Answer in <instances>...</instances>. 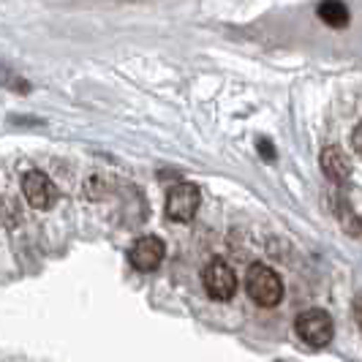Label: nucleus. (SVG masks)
<instances>
[{
	"mask_svg": "<svg viewBox=\"0 0 362 362\" xmlns=\"http://www.w3.org/2000/svg\"><path fill=\"white\" fill-rule=\"evenodd\" d=\"M354 319H357V325L362 329V297H357V303H354Z\"/></svg>",
	"mask_w": 362,
	"mask_h": 362,
	"instance_id": "nucleus-11",
	"label": "nucleus"
},
{
	"mask_svg": "<svg viewBox=\"0 0 362 362\" xmlns=\"http://www.w3.org/2000/svg\"><path fill=\"white\" fill-rule=\"evenodd\" d=\"M22 194H25L28 204L36 210H49L57 199V188L44 172H28L22 177Z\"/></svg>",
	"mask_w": 362,
	"mask_h": 362,
	"instance_id": "nucleus-5",
	"label": "nucleus"
},
{
	"mask_svg": "<svg viewBox=\"0 0 362 362\" xmlns=\"http://www.w3.org/2000/svg\"><path fill=\"white\" fill-rule=\"evenodd\" d=\"M262 156H264V158H272V147L267 139H262Z\"/></svg>",
	"mask_w": 362,
	"mask_h": 362,
	"instance_id": "nucleus-12",
	"label": "nucleus"
},
{
	"mask_svg": "<svg viewBox=\"0 0 362 362\" xmlns=\"http://www.w3.org/2000/svg\"><path fill=\"white\" fill-rule=\"evenodd\" d=\"M202 194L194 182H177L172 191H169V199H166V216L177 223H185L197 216L199 210Z\"/></svg>",
	"mask_w": 362,
	"mask_h": 362,
	"instance_id": "nucleus-4",
	"label": "nucleus"
},
{
	"mask_svg": "<svg viewBox=\"0 0 362 362\" xmlns=\"http://www.w3.org/2000/svg\"><path fill=\"white\" fill-rule=\"evenodd\" d=\"M245 289H248V297L254 300L256 305L272 308L284 297V281L267 264H254L245 275Z\"/></svg>",
	"mask_w": 362,
	"mask_h": 362,
	"instance_id": "nucleus-1",
	"label": "nucleus"
},
{
	"mask_svg": "<svg viewBox=\"0 0 362 362\" xmlns=\"http://www.w3.org/2000/svg\"><path fill=\"white\" fill-rule=\"evenodd\" d=\"M294 327H297V335L308 346H313V349L327 346L332 341V332H335L332 316H329L327 310H319V308H310V310H305V313H300Z\"/></svg>",
	"mask_w": 362,
	"mask_h": 362,
	"instance_id": "nucleus-2",
	"label": "nucleus"
},
{
	"mask_svg": "<svg viewBox=\"0 0 362 362\" xmlns=\"http://www.w3.org/2000/svg\"><path fill=\"white\" fill-rule=\"evenodd\" d=\"M0 85H3V88H11V90L28 93V82L19 79V76H14L11 71H6L3 66H0Z\"/></svg>",
	"mask_w": 362,
	"mask_h": 362,
	"instance_id": "nucleus-9",
	"label": "nucleus"
},
{
	"mask_svg": "<svg viewBox=\"0 0 362 362\" xmlns=\"http://www.w3.org/2000/svg\"><path fill=\"white\" fill-rule=\"evenodd\" d=\"M202 281H204V289L207 294L218 300V303H226V300H232L237 291V275L235 270L223 262V259H213V262H207V267L202 272Z\"/></svg>",
	"mask_w": 362,
	"mask_h": 362,
	"instance_id": "nucleus-3",
	"label": "nucleus"
},
{
	"mask_svg": "<svg viewBox=\"0 0 362 362\" xmlns=\"http://www.w3.org/2000/svg\"><path fill=\"white\" fill-rule=\"evenodd\" d=\"M351 145H354V150L362 156V123L354 128V134H351Z\"/></svg>",
	"mask_w": 362,
	"mask_h": 362,
	"instance_id": "nucleus-10",
	"label": "nucleus"
},
{
	"mask_svg": "<svg viewBox=\"0 0 362 362\" xmlns=\"http://www.w3.org/2000/svg\"><path fill=\"white\" fill-rule=\"evenodd\" d=\"M322 169L332 182H344L351 177V161L341 147H327L322 153Z\"/></svg>",
	"mask_w": 362,
	"mask_h": 362,
	"instance_id": "nucleus-7",
	"label": "nucleus"
},
{
	"mask_svg": "<svg viewBox=\"0 0 362 362\" xmlns=\"http://www.w3.org/2000/svg\"><path fill=\"white\" fill-rule=\"evenodd\" d=\"M128 259H131V264L136 267L139 272H150L156 270L158 264H161L163 259V243L161 237H139L134 245H131V251H128Z\"/></svg>",
	"mask_w": 362,
	"mask_h": 362,
	"instance_id": "nucleus-6",
	"label": "nucleus"
},
{
	"mask_svg": "<svg viewBox=\"0 0 362 362\" xmlns=\"http://www.w3.org/2000/svg\"><path fill=\"white\" fill-rule=\"evenodd\" d=\"M316 14L329 28H346L349 25V8H346L341 0H325V3H319Z\"/></svg>",
	"mask_w": 362,
	"mask_h": 362,
	"instance_id": "nucleus-8",
	"label": "nucleus"
}]
</instances>
